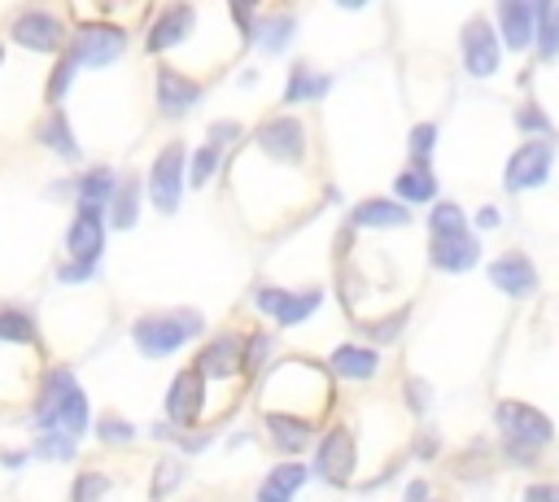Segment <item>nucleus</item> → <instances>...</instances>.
<instances>
[{"label":"nucleus","mask_w":559,"mask_h":502,"mask_svg":"<svg viewBox=\"0 0 559 502\" xmlns=\"http://www.w3.org/2000/svg\"><path fill=\"white\" fill-rule=\"evenodd\" d=\"M35 423L44 432H61V437H74V432L87 428V397L79 393V384H74V375L66 367L48 371L44 393L35 402Z\"/></svg>","instance_id":"1"},{"label":"nucleus","mask_w":559,"mask_h":502,"mask_svg":"<svg viewBox=\"0 0 559 502\" xmlns=\"http://www.w3.org/2000/svg\"><path fill=\"white\" fill-rule=\"evenodd\" d=\"M493 415H498L502 441H507V450H511V458H515V463H528V458H533V454L555 437L550 419H546L542 410L524 406V402H502Z\"/></svg>","instance_id":"2"},{"label":"nucleus","mask_w":559,"mask_h":502,"mask_svg":"<svg viewBox=\"0 0 559 502\" xmlns=\"http://www.w3.org/2000/svg\"><path fill=\"white\" fill-rule=\"evenodd\" d=\"M201 332V319L197 314H148V319H140L135 327H131V340L148 354V358H162V354H170V349H179L183 340H192Z\"/></svg>","instance_id":"3"},{"label":"nucleus","mask_w":559,"mask_h":502,"mask_svg":"<svg viewBox=\"0 0 559 502\" xmlns=\"http://www.w3.org/2000/svg\"><path fill=\"white\" fill-rule=\"evenodd\" d=\"M179 183H183V148L170 144V148L157 153V162H153V179H148L153 205H157L162 214H175V205H179Z\"/></svg>","instance_id":"4"},{"label":"nucleus","mask_w":559,"mask_h":502,"mask_svg":"<svg viewBox=\"0 0 559 502\" xmlns=\"http://www.w3.org/2000/svg\"><path fill=\"white\" fill-rule=\"evenodd\" d=\"M546 170H550V144H546V140H528L524 148L511 153L502 179H507L511 192H524V188H537V183L546 179Z\"/></svg>","instance_id":"5"},{"label":"nucleus","mask_w":559,"mask_h":502,"mask_svg":"<svg viewBox=\"0 0 559 502\" xmlns=\"http://www.w3.org/2000/svg\"><path fill=\"white\" fill-rule=\"evenodd\" d=\"M314 467L328 485H349V471H354V437L345 428H332L323 441H319V454H314Z\"/></svg>","instance_id":"6"},{"label":"nucleus","mask_w":559,"mask_h":502,"mask_svg":"<svg viewBox=\"0 0 559 502\" xmlns=\"http://www.w3.org/2000/svg\"><path fill=\"white\" fill-rule=\"evenodd\" d=\"M463 65L476 79H485V74L498 70V39H493V31H489L485 17H472L463 26Z\"/></svg>","instance_id":"7"},{"label":"nucleus","mask_w":559,"mask_h":502,"mask_svg":"<svg viewBox=\"0 0 559 502\" xmlns=\"http://www.w3.org/2000/svg\"><path fill=\"white\" fill-rule=\"evenodd\" d=\"M201 402H205V384H201V371L188 367L170 380V393H166V415L175 423H197L201 415Z\"/></svg>","instance_id":"8"},{"label":"nucleus","mask_w":559,"mask_h":502,"mask_svg":"<svg viewBox=\"0 0 559 502\" xmlns=\"http://www.w3.org/2000/svg\"><path fill=\"white\" fill-rule=\"evenodd\" d=\"M122 52V31L118 26H83L79 39H74V65L87 61V65H105Z\"/></svg>","instance_id":"9"},{"label":"nucleus","mask_w":559,"mask_h":502,"mask_svg":"<svg viewBox=\"0 0 559 502\" xmlns=\"http://www.w3.org/2000/svg\"><path fill=\"white\" fill-rule=\"evenodd\" d=\"M13 35H17V44L22 48H35V52H52L57 44H61V22L52 17V13H22L17 22H13Z\"/></svg>","instance_id":"10"},{"label":"nucleus","mask_w":559,"mask_h":502,"mask_svg":"<svg viewBox=\"0 0 559 502\" xmlns=\"http://www.w3.org/2000/svg\"><path fill=\"white\" fill-rule=\"evenodd\" d=\"M100 240H105V236H100V214H87V210H79V218L70 223V236H66L74 266H96Z\"/></svg>","instance_id":"11"},{"label":"nucleus","mask_w":559,"mask_h":502,"mask_svg":"<svg viewBox=\"0 0 559 502\" xmlns=\"http://www.w3.org/2000/svg\"><path fill=\"white\" fill-rule=\"evenodd\" d=\"M489 279H493L502 292H511V297H524V292H533V284H537V271H533V262H528L524 253H507V258H498V262L489 266Z\"/></svg>","instance_id":"12"},{"label":"nucleus","mask_w":559,"mask_h":502,"mask_svg":"<svg viewBox=\"0 0 559 502\" xmlns=\"http://www.w3.org/2000/svg\"><path fill=\"white\" fill-rule=\"evenodd\" d=\"M258 306L271 314V319H280V323H297V319H306L314 306H319V292H284V288H262L258 292Z\"/></svg>","instance_id":"13"},{"label":"nucleus","mask_w":559,"mask_h":502,"mask_svg":"<svg viewBox=\"0 0 559 502\" xmlns=\"http://www.w3.org/2000/svg\"><path fill=\"white\" fill-rule=\"evenodd\" d=\"M258 144L271 153V157H280V162H297L301 157V127L293 122V118H275V122H266L262 131H258Z\"/></svg>","instance_id":"14"},{"label":"nucleus","mask_w":559,"mask_h":502,"mask_svg":"<svg viewBox=\"0 0 559 502\" xmlns=\"http://www.w3.org/2000/svg\"><path fill=\"white\" fill-rule=\"evenodd\" d=\"M476 240L463 231V236H432V266L441 271H467L476 262Z\"/></svg>","instance_id":"15"},{"label":"nucleus","mask_w":559,"mask_h":502,"mask_svg":"<svg viewBox=\"0 0 559 502\" xmlns=\"http://www.w3.org/2000/svg\"><path fill=\"white\" fill-rule=\"evenodd\" d=\"M197 96H201V87H197L192 79H183V74H175V70H162V74H157V105H162L166 113L192 109Z\"/></svg>","instance_id":"16"},{"label":"nucleus","mask_w":559,"mask_h":502,"mask_svg":"<svg viewBox=\"0 0 559 502\" xmlns=\"http://www.w3.org/2000/svg\"><path fill=\"white\" fill-rule=\"evenodd\" d=\"M498 22H502V39L507 48H524L533 39V9L520 0H502L498 4Z\"/></svg>","instance_id":"17"},{"label":"nucleus","mask_w":559,"mask_h":502,"mask_svg":"<svg viewBox=\"0 0 559 502\" xmlns=\"http://www.w3.org/2000/svg\"><path fill=\"white\" fill-rule=\"evenodd\" d=\"M192 9L188 4H175V9H166L162 17H157V26H153V35H148V48L153 52H162V48H170V44H179L188 31H192Z\"/></svg>","instance_id":"18"},{"label":"nucleus","mask_w":559,"mask_h":502,"mask_svg":"<svg viewBox=\"0 0 559 502\" xmlns=\"http://www.w3.org/2000/svg\"><path fill=\"white\" fill-rule=\"evenodd\" d=\"M245 367V349L236 336H218L205 354H201V367L197 371H210V375H236Z\"/></svg>","instance_id":"19"},{"label":"nucleus","mask_w":559,"mask_h":502,"mask_svg":"<svg viewBox=\"0 0 559 502\" xmlns=\"http://www.w3.org/2000/svg\"><path fill=\"white\" fill-rule=\"evenodd\" d=\"M306 480V467H297V463H284V467H275L266 480H262V489H258V502H293V489Z\"/></svg>","instance_id":"20"},{"label":"nucleus","mask_w":559,"mask_h":502,"mask_svg":"<svg viewBox=\"0 0 559 502\" xmlns=\"http://www.w3.org/2000/svg\"><path fill=\"white\" fill-rule=\"evenodd\" d=\"M411 214L397 205V201H362L358 210H354V223H362V227H402Z\"/></svg>","instance_id":"21"},{"label":"nucleus","mask_w":559,"mask_h":502,"mask_svg":"<svg viewBox=\"0 0 559 502\" xmlns=\"http://www.w3.org/2000/svg\"><path fill=\"white\" fill-rule=\"evenodd\" d=\"M332 367H336L341 375H349V380H367V375L376 371V349H358V345H341V349L332 354Z\"/></svg>","instance_id":"22"},{"label":"nucleus","mask_w":559,"mask_h":502,"mask_svg":"<svg viewBox=\"0 0 559 502\" xmlns=\"http://www.w3.org/2000/svg\"><path fill=\"white\" fill-rule=\"evenodd\" d=\"M109 192H114L109 170H92V175H83V179H79V210L100 214V205L109 201Z\"/></svg>","instance_id":"23"},{"label":"nucleus","mask_w":559,"mask_h":502,"mask_svg":"<svg viewBox=\"0 0 559 502\" xmlns=\"http://www.w3.org/2000/svg\"><path fill=\"white\" fill-rule=\"evenodd\" d=\"M432 192H437V179L428 175L424 162L397 175V196H402V201H432Z\"/></svg>","instance_id":"24"},{"label":"nucleus","mask_w":559,"mask_h":502,"mask_svg":"<svg viewBox=\"0 0 559 502\" xmlns=\"http://www.w3.org/2000/svg\"><path fill=\"white\" fill-rule=\"evenodd\" d=\"M533 22H537V44H542V57H555L559 52V4H533Z\"/></svg>","instance_id":"25"},{"label":"nucleus","mask_w":559,"mask_h":502,"mask_svg":"<svg viewBox=\"0 0 559 502\" xmlns=\"http://www.w3.org/2000/svg\"><path fill=\"white\" fill-rule=\"evenodd\" d=\"M467 227H463V210L459 205H450V201H441L437 210H432V236H463Z\"/></svg>","instance_id":"26"},{"label":"nucleus","mask_w":559,"mask_h":502,"mask_svg":"<svg viewBox=\"0 0 559 502\" xmlns=\"http://www.w3.org/2000/svg\"><path fill=\"white\" fill-rule=\"evenodd\" d=\"M0 340H35V323L22 310H0Z\"/></svg>","instance_id":"27"},{"label":"nucleus","mask_w":559,"mask_h":502,"mask_svg":"<svg viewBox=\"0 0 559 502\" xmlns=\"http://www.w3.org/2000/svg\"><path fill=\"white\" fill-rule=\"evenodd\" d=\"M44 140H48L57 153H66V157H74V153H79V148H74V140H70V131H66V118H61V113H52V118H48Z\"/></svg>","instance_id":"28"},{"label":"nucleus","mask_w":559,"mask_h":502,"mask_svg":"<svg viewBox=\"0 0 559 502\" xmlns=\"http://www.w3.org/2000/svg\"><path fill=\"white\" fill-rule=\"evenodd\" d=\"M135 223V183H122L114 196V227H131Z\"/></svg>","instance_id":"29"},{"label":"nucleus","mask_w":559,"mask_h":502,"mask_svg":"<svg viewBox=\"0 0 559 502\" xmlns=\"http://www.w3.org/2000/svg\"><path fill=\"white\" fill-rule=\"evenodd\" d=\"M323 87H328L323 79H310V74H306V65H297V70H293V83H288V92H284V100H297V96H319Z\"/></svg>","instance_id":"30"},{"label":"nucleus","mask_w":559,"mask_h":502,"mask_svg":"<svg viewBox=\"0 0 559 502\" xmlns=\"http://www.w3.org/2000/svg\"><path fill=\"white\" fill-rule=\"evenodd\" d=\"M271 432H275V441L280 445H288V450H297L301 441H306V423H293V419H271Z\"/></svg>","instance_id":"31"},{"label":"nucleus","mask_w":559,"mask_h":502,"mask_svg":"<svg viewBox=\"0 0 559 502\" xmlns=\"http://www.w3.org/2000/svg\"><path fill=\"white\" fill-rule=\"evenodd\" d=\"M105 489H109V480H105V476L83 471V476H79V485H74V502H96Z\"/></svg>","instance_id":"32"},{"label":"nucleus","mask_w":559,"mask_h":502,"mask_svg":"<svg viewBox=\"0 0 559 502\" xmlns=\"http://www.w3.org/2000/svg\"><path fill=\"white\" fill-rule=\"evenodd\" d=\"M214 166H218V148H214V144H205V148L192 157V183H205V179L214 175Z\"/></svg>","instance_id":"33"},{"label":"nucleus","mask_w":559,"mask_h":502,"mask_svg":"<svg viewBox=\"0 0 559 502\" xmlns=\"http://www.w3.org/2000/svg\"><path fill=\"white\" fill-rule=\"evenodd\" d=\"M70 74H74V57H61V61H57V70H52V83H48V100H61V92H66Z\"/></svg>","instance_id":"34"},{"label":"nucleus","mask_w":559,"mask_h":502,"mask_svg":"<svg viewBox=\"0 0 559 502\" xmlns=\"http://www.w3.org/2000/svg\"><path fill=\"white\" fill-rule=\"evenodd\" d=\"M432 140H437V127H432V122H424V127H415V131H411V153H415V157H428V148H432Z\"/></svg>","instance_id":"35"},{"label":"nucleus","mask_w":559,"mask_h":502,"mask_svg":"<svg viewBox=\"0 0 559 502\" xmlns=\"http://www.w3.org/2000/svg\"><path fill=\"white\" fill-rule=\"evenodd\" d=\"M39 450H44V454H52V458H70V454H74V437H61V432H48Z\"/></svg>","instance_id":"36"},{"label":"nucleus","mask_w":559,"mask_h":502,"mask_svg":"<svg viewBox=\"0 0 559 502\" xmlns=\"http://www.w3.org/2000/svg\"><path fill=\"white\" fill-rule=\"evenodd\" d=\"M175 480H179V467H175V463H162V467H157V480H153V498H166Z\"/></svg>","instance_id":"37"},{"label":"nucleus","mask_w":559,"mask_h":502,"mask_svg":"<svg viewBox=\"0 0 559 502\" xmlns=\"http://www.w3.org/2000/svg\"><path fill=\"white\" fill-rule=\"evenodd\" d=\"M288 31H293V22H288V17H280V22H266V48H280V44L288 39Z\"/></svg>","instance_id":"38"},{"label":"nucleus","mask_w":559,"mask_h":502,"mask_svg":"<svg viewBox=\"0 0 559 502\" xmlns=\"http://www.w3.org/2000/svg\"><path fill=\"white\" fill-rule=\"evenodd\" d=\"M131 432H135L131 423H114V419L100 423V441H131Z\"/></svg>","instance_id":"39"},{"label":"nucleus","mask_w":559,"mask_h":502,"mask_svg":"<svg viewBox=\"0 0 559 502\" xmlns=\"http://www.w3.org/2000/svg\"><path fill=\"white\" fill-rule=\"evenodd\" d=\"M524 502H559V485H528Z\"/></svg>","instance_id":"40"},{"label":"nucleus","mask_w":559,"mask_h":502,"mask_svg":"<svg viewBox=\"0 0 559 502\" xmlns=\"http://www.w3.org/2000/svg\"><path fill=\"white\" fill-rule=\"evenodd\" d=\"M402 319H406V314H393L389 323H376V327H371V336H393V332L402 327Z\"/></svg>","instance_id":"41"},{"label":"nucleus","mask_w":559,"mask_h":502,"mask_svg":"<svg viewBox=\"0 0 559 502\" xmlns=\"http://www.w3.org/2000/svg\"><path fill=\"white\" fill-rule=\"evenodd\" d=\"M520 127H537V131H546V118L533 113V109H524V113H520Z\"/></svg>","instance_id":"42"},{"label":"nucleus","mask_w":559,"mask_h":502,"mask_svg":"<svg viewBox=\"0 0 559 502\" xmlns=\"http://www.w3.org/2000/svg\"><path fill=\"white\" fill-rule=\"evenodd\" d=\"M406 498H411V502H424V498H428V485H411V493H406Z\"/></svg>","instance_id":"43"},{"label":"nucleus","mask_w":559,"mask_h":502,"mask_svg":"<svg viewBox=\"0 0 559 502\" xmlns=\"http://www.w3.org/2000/svg\"><path fill=\"white\" fill-rule=\"evenodd\" d=\"M0 61H4V52H0Z\"/></svg>","instance_id":"44"}]
</instances>
